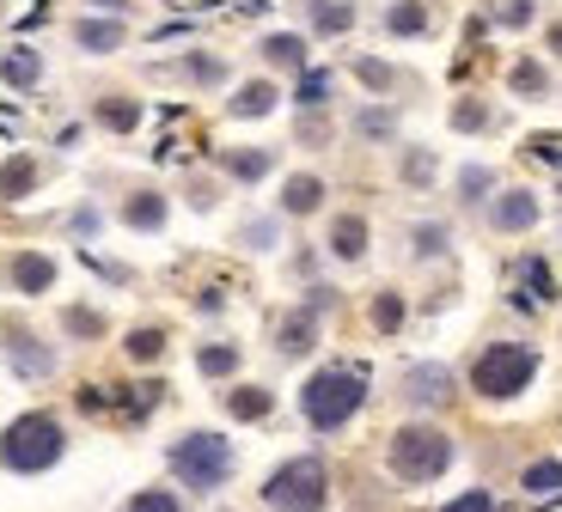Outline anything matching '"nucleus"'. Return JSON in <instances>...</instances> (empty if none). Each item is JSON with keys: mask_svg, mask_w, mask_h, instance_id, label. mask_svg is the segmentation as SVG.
<instances>
[{"mask_svg": "<svg viewBox=\"0 0 562 512\" xmlns=\"http://www.w3.org/2000/svg\"><path fill=\"white\" fill-rule=\"evenodd\" d=\"M361 402H367V373H355V366H324V373H312L300 385V416L318 433L349 428L361 416Z\"/></svg>", "mask_w": 562, "mask_h": 512, "instance_id": "1", "label": "nucleus"}, {"mask_svg": "<svg viewBox=\"0 0 562 512\" xmlns=\"http://www.w3.org/2000/svg\"><path fill=\"white\" fill-rule=\"evenodd\" d=\"M61 452H68V433H61L56 416H19L13 428L0 433V470H13V476L56 470Z\"/></svg>", "mask_w": 562, "mask_h": 512, "instance_id": "2", "label": "nucleus"}, {"mask_svg": "<svg viewBox=\"0 0 562 512\" xmlns=\"http://www.w3.org/2000/svg\"><path fill=\"white\" fill-rule=\"evenodd\" d=\"M166 464H171V476H178L183 488L214 494V488L233 482V464H239V457H233V440H221V433L196 428V433H183V440H171Z\"/></svg>", "mask_w": 562, "mask_h": 512, "instance_id": "3", "label": "nucleus"}, {"mask_svg": "<svg viewBox=\"0 0 562 512\" xmlns=\"http://www.w3.org/2000/svg\"><path fill=\"white\" fill-rule=\"evenodd\" d=\"M385 457H392V476H404V482H440L452 470V440L428 421H409V428L392 433Z\"/></svg>", "mask_w": 562, "mask_h": 512, "instance_id": "4", "label": "nucleus"}, {"mask_svg": "<svg viewBox=\"0 0 562 512\" xmlns=\"http://www.w3.org/2000/svg\"><path fill=\"white\" fill-rule=\"evenodd\" d=\"M532 378H538V354L526 342H490L477 354V366H471V390H477V397H490V402L520 397Z\"/></svg>", "mask_w": 562, "mask_h": 512, "instance_id": "5", "label": "nucleus"}, {"mask_svg": "<svg viewBox=\"0 0 562 512\" xmlns=\"http://www.w3.org/2000/svg\"><path fill=\"white\" fill-rule=\"evenodd\" d=\"M263 500L276 512H324V500H330V470H324V457H288V464L263 482Z\"/></svg>", "mask_w": 562, "mask_h": 512, "instance_id": "6", "label": "nucleus"}, {"mask_svg": "<svg viewBox=\"0 0 562 512\" xmlns=\"http://www.w3.org/2000/svg\"><path fill=\"white\" fill-rule=\"evenodd\" d=\"M68 37H74V49H86V56H116V49L128 43V25L116 13H86V19L68 25Z\"/></svg>", "mask_w": 562, "mask_h": 512, "instance_id": "7", "label": "nucleus"}, {"mask_svg": "<svg viewBox=\"0 0 562 512\" xmlns=\"http://www.w3.org/2000/svg\"><path fill=\"white\" fill-rule=\"evenodd\" d=\"M7 281L37 299V293L56 287V257H43V250H19V257H7Z\"/></svg>", "mask_w": 562, "mask_h": 512, "instance_id": "8", "label": "nucleus"}, {"mask_svg": "<svg viewBox=\"0 0 562 512\" xmlns=\"http://www.w3.org/2000/svg\"><path fill=\"white\" fill-rule=\"evenodd\" d=\"M404 397L416 402V409H440V402L452 397V373H447V366H435V361L409 366V373H404Z\"/></svg>", "mask_w": 562, "mask_h": 512, "instance_id": "9", "label": "nucleus"}, {"mask_svg": "<svg viewBox=\"0 0 562 512\" xmlns=\"http://www.w3.org/2000/svg\"><path fill=\"white\" fill-rule=\"evenodd\" d=\"M490 226L495 232H526V226H538V195L532 190H502V202L490 208Z\"/></svg>", "mask_w": 562, "mask_h": 512, "instance_id": "10", "label": "nucleus"}, {"mask_svg": "<svg viewBox=\"0 0 562 512\" xmlns=\"http://www.w3.org/2000/svg\"><path fill=\"white\" fill-rule=\"evenodd\" d=\"M43 80V56L31 43H13V49H0V86H13V92H31Z\"/></svg>", "mask_w": 562, "mask_h": 512, "instance_id": "11", "label": "nucleus"}, {"mask_svg": "<svg viewBox=\"0 0 562 512\" xmlns=\"http://www.w3.org/2000/svg\"><path fill=\"white\" fill-rule=\"evenodd\" d=\"M37 159L31 152H13V159H0V202H25L31 190H37Z\"/></svg>", "mask_w": 562, "mask_h": 512, "instance_id": "12", "label": "nucleus"}, {"mask_svg": "<svg viewBox=\"0 0 562 512\" xmlns=\"http://www.w3.org/2000/svg\"><path fill=\"white\" fill-rule=\"evenodd\" d=\"M330 257H337V263H361L367 257V220L361 214H337V220H330Z\"/></svg>", "mask_w": 562, "mask_h": 512, "instance_id": "13", "label": "nucleus"}, {"mask_svg": "<svg viewBox=\"0 0 562 512\" xmlns=\"http://www.w3.org/2000/svg\"><path fill=\"white\" fill-rule=\"evenodd\" d=\"M7 361H13V373H25V378H49V373H56V354H49L37 335H13V342H7Z\"/></svg>", "mask_w": 562, "mask_h": 512, "instance_id": "14", "label": "nucleus"}, {"mask_svg": "<svg viewBox=\"0 0 562 512\" xmlns=\"http://www.w3.org/2000/svg\"><path fill=\"white\" fill-rule=\"evenodd\" d=\"M306 19L318 37H342L355 31V0H306Z\"/></svg>", "mask_w": 562, "mask_h": 512, "instance_id": "15", "label": "nucleus"}, {"mask_svg": "<svg viewBox=\"0 0 562 512\" xmlns=\"http://www.w3.org/2000/svg\"><path fill=\"white\" fill-rule=\"evenodd\" d=\"M324 208V178L300 171V178L281 183V214H318Z\"/></svg>", "mask_w": 562, "mask_h": 512, "instance_id": "16", "label": "nucleus"}, {"mask_svg": "<svg viewBox=\"0 0 562 512\" xmlns=\"http://www.w3.org/2000/svg\"><path fill=\"white\" fill-rule=\"evenodd\" d=\"M257 49H263L269 68H294V73L306 68V37H300V31H269Z\"/></svg>", "mask_w": 562, "mask_h": 512, "instance_id": "17", "label": "nucleus"}, {"mask_svg": "<svg viewBox=\"0 0 562 512\" xmlns=\"http://www.w3.org/2000/svg\"><path fill=\"white\" fill-rule=\"evenodd\" d=\"M221 166L233 171L239 183H257V178L276 171V152H269V147H233V152H221Z\"/></svg>", "mask_w": 562, "mask_h": 512, "instance_id": "18", "label": "nucleus"}, {"mask_svg": "<svg viewBox=\"0 0 562 512\" xmlns=\"http://www.w3.org/2000/svg\"><path fill=\"white\" fill-rule=\"evenodd\" d=\"M276 86H269V80H245L239 86V92H233V104H226V111H233V116H239V123H251V116H269V111H276Z\"/></svg>", "mask_w": 562, "mask_h": 512, "instance_id": "19", "label": "nucleus"}, {"mask_svg": "<svg viewBox=\"0 0 562 512\" xmlns=\"http://www.w3.org/2000/svg\"><path fill=\"white\" fill-rule=\"evenodd\" d=\"M92 123L99 128H111V135H128V128H140V104L135 98H99V104H92Z\"/></svg>", "mask_w": 562, "mask_h": 512, "instance_id": "20", "label": "nucleus"}, {"mask_svg": "<svg viewBox=\"0 0 562 512\" xmlns=\"http://www.w3.org/2000/svg\"><path fill=\"white\" fill-rule=\"evenodd\" d=\"M123 220L135 226V232H159V226H166V195H159V190L128 195V202H123Z\"/></svg>", "mask_w": 562, "mask_h": 512, "instance_id": "21", "label": "nucleus"}, {"mask_svg": "<svg viewBox=\"0 0 562 512\" xmlns=\"http://www.w3.org/2000/svg\"><path fill=\"white\" fill-rule=\"evenodd\" d=\"M330 92H337V73H330V68H300V86H294L300 111H324V104H330Z\"/></svg>", "mask_w": 562, "mask_h": 512, "instance_id": "22", "label": "nucleus"}, {"mask_svg": "<svg viewBox=\"0 0 562 512\" xmlns=\"http://www.w3.org/2000/svg\"><path fill=\"white\" fill-rule=\"evenodd\" d=\"M312 342H318V318H312V305H306V311H294V318L276 330V348L288 354V361H294V354H306Z\"/></svg>", "mask_w": 562, "mask_h": 512, "instance_id": "23", "label": "nucleus"}, {"mask_svg": "<svg viewBox=\"0 0 562 512\" xmlns=\"http://www.w3.org/2000/svg\"><path fill=\"white\" fill-rule=\"evenodd\" d=\"M385 31H392V37H422V31H428V7H422V0H392V7H385Z\"/></svg>", "mask_w": 562, "mask_h": 512, "instance_id": "24", "label": "nucleus"}, {"mask_svg": "<svg viewBox=\"0 0 562 512\" xmlns=\"http://www.w3.org/2000/svg\"><path fill=\"white\" fill-rule=\"evenodd\" d=\"M226 409H233L239 421H263L269 409H276V397H269L263 385H239V390H226Z\"/></svg>", "mask_w": 562, "mask_h": 512, "instance_id": "25", "label": "nucleus"}, {"mask_svg": "<svg viewBox=\"0 0 562 512\" xmlns=\"http://www.w3.org/2000/svg\"><path fill=\"white\" fill-rule=\"evenodd\" d=\"M507 92H514V98H544V92H550L544 61H514V73H507Z\"/></svg>", "mask_w": 562, "mask_h": 512, "instance_id": "26", "label": "nucleus"}, {"mask_svg": "<svg viewBox=\"0 0 562 512\" xmlns=\"http://www.w3.org/2000/svg\"><path fill=\"white\" fill-rule=\"evenodd\" d=\"M196 366H202V373H209V378H226V373H239V348H233V342H209V348H202V354H196Z\"/></svg>", "mask_w": 562, "mask_h": 512, "instance_id": "27", "label": "nucleus"}, {"mask_svg": "<svg viewBox=\"0 0 562 512\" xmlns=\"http://www.w3.org/2000/svg\"><path fill=\"white\" fill-rule=\"evenodd\" d=\"M355 80L373 86V92H392V86H397V68H392V61H380V56H355Z\"/></svg>", "mask_w": 562, "mask_h": 512, "instance_id": "28", "label": "nucleus"}, {"mask_svg": "<svg viewBox=\"0 0 562 512\" xmlns=\"http://www.w3.org/2000/svg\"><path fill=\"white\" fill-rule=\"evenodd\" d=\"M526 494H562V464L557 457H544V464H532V470L520 476Z\"/></svg>", "mask_w": 562, "mask_h": 512, "instance_id": "29", "label": "nucleus"}, {"mask_svg": "<svg viewBox=\"0 0 562 512\" xmlns=\"http://www.w3.org/2000/svg\"><path fill=\"white\" fill-rule=\"evenodd\" d=\"M490 19H495V25H507V31H526L538 19V7H532V0H490Z\"/></svg>", "mask_w": 562, "mask_h": 512, "instance_id": "30", "label": "nucleus"}, {"mask_svg": "<svg viewBox=\"0 0 562 512\" xmlns=\"http://www.w3.org/2000/svg\"><path fill=\"white\" fill-rule=\"evenodd\" d=\"M183 80L190 86H226V61L221 56H183Z\"/></svg>", "mask_w": 562, "mask_h": 512, "instance_id": "31", "label": "nucleus"}, {"mask_svg": "<svg viewBox=\"0 0 562 512\" xmlns=\"http://www.w3.org/2000/svg\"><path fill=\"white\" fill-rule=\"evenodd\" d=\"M452 128H464V135L490 128V104H483V98H459V104H452Z\"/></svg>", "mask_w": 562, "mask_h": 512, "instance_id": "32", "label": "nucleus"}, {"mask_svg": "<svg viewBox=\"0 0 562 512\" xmlns=\"http://www.w3.org/2000/svg\"><path fill=\"white\" fill-rule=\"evenodd\" d=\"M355 135H361V140H392L397 135V116L392 111H361V116H355Z\"/></svg>", "mask_w": 562, "mask_h": 512, "instance_id": "33", "label": "nucleus"}, {"mask_svg": "<svg viewBox=\"0 0 562 512\" xmlns=\"http://www.w3.org/2000/svg\"><path fill=\"white\" fill-rule=\"evenodd\" d=\"M123 512H183V500L171 494V488H140V494L128 500Z\"/></svg>", "mask_w": 562, "mask_h": 512, "instance_id": "34", "label": "nucleus"}, {"mask_svg": "<svg viewBox=\"0 0 562 512\" xmlns=\"http://www.w3.org/2000/svg\"><path fill=\"white\" fill-rule=\"evenodd\" d=\"M128 361H159V354H166V335L159 330H128Z\"/></svg>", "mask_w": 562, "mask_h": 512, "instance_id": "35", "label": "nucleus"}, {"mask_svg": "<svg viewBox=\"0 0 562 512\" xmlns=\"http://www.w3.org/2000/svg\"><path fill=\"white\" fill-rule=\"evenodd\" d=\"M404 178L416 183V190H422V183H435V152H428V147H409V152H404Z\"/></svg>", "mask_w": 562, "mask_h": 512, "instance_id": "36", "label": "nucleus"}, {"mask_svg": "<svg viewBox=\"0 0 562 512\" xmlns=\"http://www.w3.org/2000/svg\"><path fill=\"white\" fill-rule=\"evenodd\" d=\"M61 323H68V335H104V318L99 311H86V305H68Z\"/></svg>", "mask_w": 562, "mask_h": 512, "instance_id": "37", "label": "nucleus"}, {"mask_svg": "<svg viewBox=\"0 0 562 512\" xmlns=\"http://www.w3.org/2000/svg\"><path fill=\"white\" fill-rule=\"evenodd\" d=\"M373 323H380V330H397V323H404V299H397V293H380V299H373Z\"/></svg>", "mask_w": 562, "mask_h": 512, "instance_id": "38", "label": "nucleus"}, {"mask_svg": "<svg viewBox=\"0 0 562 512\" xmlns=\"http://www.w3.org/2000/svg\"><path fill=\"white\" fill-rule=\"evenodd\" d=\"M490 183H495V178H490L483 166H464V171H459V190H464V202H483V190H490Z\"/></svg>", "mask_w": 562, "mask_h": 512, "instance_id": "39", "label": "nucleus"}, {"mask_svg": "<svg viewBox=\"0 0 562 512\" xmlns=\"http://www.w3.org/2000/svg\"><path fill=\"white\" fill-rule=\"evenodd\" d=\"M447 250V226H416V257H440Z\"/></svg>", "mask_w": 562, "mask_h": 512, "instance_id": "40", "label": "nucleus"}, {"mask_svg": "<svg viewBox=\"0 0 562 512\" xmlns=\"http://www.w3.org/2000/svg\"><path fill=\"white\" fill-rule=\"evenodd\" d=\"M245 244H251V250H276V220H251V226H245Z\"/></svg>", "mask_w": 562, "mask_h": 512, "instance_id": "41", "label": "nucleus"}, {"mask_svg": "<svg viewBox=\"0 0 562 512\" xmlns=\"http://www.w3.org/2000/svg\"><path fill=\"white\" fill-rule=\"evenodd\" d=\"M440 512H495V500H490V494H483V488H477V494H459V500H447V507H440Z\"/></svg>", "mask_w": 562, "mask_h": 512, "instance_id": "42", "label": "nucleus"}, {"mask_svg": "<svg viewBox=\"0 0 562 512\" xmlns=\"http://www.w3.org/2000/svg\"><path fill=\"white\" fill-rule=\"evenodd\" d=\"M86 7H92V13H116V19H123L135 0H86Z\"/></svg>", "mask_w": 562, "mask_h": 512, "instance_id": "43", "label": "nucleus"}, {"mask_svg": "<svg viewBox=\"0 0 562 512\" xmlns=\"http://www.w3.org/2000/svg\"><path fill=\"white\" fill-rule=\"evenodd\" d=\"M544 43H550V56L562 61V19H550V31H544Z\"/></svg>", "mask_w": 562, "mask_h": 512, "instance_id": "44", "label": "nucleus"}]
</instances>
